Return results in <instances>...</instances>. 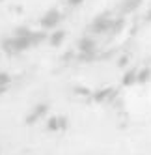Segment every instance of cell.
<instances>
[{"label": "cell", "instance_id": "cell-1", "mask_svg": "<svg viewBox=\"0 0 151 155\" xmlns=\"http://www.w3.org/2000/svg\"><path fill=\"white\" fill-rule=\"evenodd\" d=\"M60 21V15H58V12H49L45 17L41 19V26L43 28H50V26H54L56 23Z\"/></svg>", "mask_w": 151, "mask_h": 155}, {"label": "cell", "instance_id": "cell-2", "mask_svg": "<svg viewBox=\"0 0 151 155\" xmlns=\"http://www.w3.org/2000/svg\"><path fill=\"white\" fill-rule=\"evenodd\" d=\"M66 38V32H62V30H58V32H54V34L50 36V45L52 47H58L60 43H62V39Z\"/></svg>", "mask_w": 151, "mask_h": 155}, {"label": "cell", "instance_id": "cell-3", "mask_svg": "<svg viewBox=\"0 0 151 155\" xmlns=\"http://www.w3.org/2000/svg\"><path fill=\"white\" fill-rule=\"evenodd\" d=\"M45 110H47V107H45V105H39V107H37V108L34 110V112H32V116L28 118V121H34L36 118H39V116H41L43 112H45Z\"/></svg>", "mask_w": 151, "mask_h": 155}, {"label": "cell", "instance_id": "cell-4", "mask_svg": "<svg viewBox=\"0 0 151 155\" xmlns=\"http://www.w3.org/2000/svg\"><path fill=\"white\" fill-rule=\"evenodd\" d=\"M8 82H9V77L4 75V73H0V86H6Z\"/></svg>", "mask_w": 151, "mask_h": 155}, {"label": "cell", "instance_id": "cell-5", "mask_svg": "<svg viewBox=\"0 0 151 155\" xmlns=\"http://www.w3.org/2000/svg\"><path fill=\"white\" fill-rule=\"evenodd\" d=\"M43 39H45V36H43V34H37V36H32V43H36V45H37L39 41H43Z\"/></svg>", "mask_w": 151, "mask_h": 155}, {"label": "cell", "instance_id": "cell-6", "mask_svg": "<svg viewBox=\"0 0 151 155\" xmlns=\"http://www.w3.org/2000/svg\"><path fill=\"white\" fill-rule=\"evenodd\" d=\"M58 120H50L49 121V129H58V124H56Z\"/></svg>", "mask_w": 151, "mask_h": 155}, {"label": "cell", "instance_id": "cell-7", "mask_svg": "<svg viewBox=\"0 0 151 155\" xmlns=\"http://www.w3.org/2000/svg\"><path fill=\"white\" fill-rule=\"evenodd\" d=\"M69 2H71V4L75 6V4H79V2H82V0H69Z\"/></svg>", "mask_w": 151, "mask_h": 155}]
</instances>
